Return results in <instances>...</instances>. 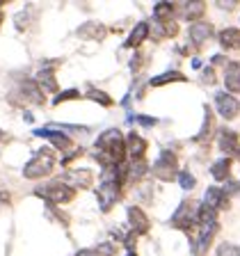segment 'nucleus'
I'll return each mask as SVG.
<instances>
[{
	"mask_svg": "<svg viewBox=\"0 0 240 256\" xmlns=\"http://www.w3.org/2000/svg\"><path fill=\"white\" fill-rule=\"evenodd\" d=\"M204 80H206L208 85H213V82H215V74H213V66H206V69H204Z\"/></svg>",
	"mask_w": 240,
	"mask_h": 256,
	"instance_id": "7c9ffc66",
	"label": "nucleus"
},
{
	"mask_svg": "<svg viewBox=\"0 0 240 256\" xmlns=\"http://www.w3.org/2000/svg\"><path fill=\"white\" fill-rule=\"evenodd\" d=\"M213 26L208 21H199V23H192L190 30H188V39H190V44H194V46H204V44L208 42V39L213 37Z\"/></svg>",
	"mask_w": 240,
	"mask_h": 256,
	"instance_id": "1a4fd4ad",
	"label": "nucleus"
},
{
	"mask_svg": "<svg viewBox=\"0 0 240 256\" xmlns=\"http://www.w3.org/2000/svg\"><path fill=\"white\" fill-rule=\"evenodd\" d=\"M34 135H37V138H48V140H50V144H53L55 149H60V151L74 149V142H71V140L66 138L64 133H55V130H48V128H37V130H34Z\"/></svg>",
	"mask_w": 240,
	"mask_h": 256,
	"instance_id": "4468645a",
	"label": "nucleus"
},
{
	"mask_svg": "<svg viewBox=\"0 0 240 256\" xmlns=\"http://www.w3.org/2000/svg\"><path fill=\"white\" fill-rule=\"evenodd\" d=\"M37 85L42 87V92H58V80L50 69H42L37 74Z\"/></svg>",
	"mask_w": 240,
	"mask_h": 256,
	"instance_id": "aec40b11",
	"label": "nucleus"
},
{
	"mask_svg": "<svg viewBox=\"0 0 240 256\" xmlns=\"http://www.w3.org/2000/svg\"><path fill=\"white\" fill-rule=\"evenodd\" d=\"M220 44L226 50H240V30L238 28H226L220 32Z\"/></svg>",
	"mask_w": 240,
	"mask_h": 256,
	"instance_id": "a211bd4d",
	"label": "nucleus"
},
{
	"mask_svg": "<svg viewBox=\"0 0 240 256\" xmlns=\"http://www.w3.org/2000/svg\"><path fill=\"white\" fill-rule=\"evenodd\" d=\"M215 108H218V112L222 114L224 119H236L240 112V101L236 98V96L226 94V92H218L215 94Z\"/></svg>",
	"mask_w": 240,
	"mask_h": 256,
	"instance_id": "0eeeda50",
	"label": "nucleus"
},
{
	"mask_svg": "<svg viewBox=\"0 0 240 256\" xmlns=\"http://www.w3.org/2000/svg\"><path fill=\"white\" fill-rule=\"evenodd\" d=\"M96 149V158L101 160L106 167H112V165H122L124 158H126V142H124L122 133H119L117 128H108L106 133L98 135L94 144Z\"/></svg>",
	"mask_w": 240,
	"mask_h": 256,
	"instance_id": "f257e3e1",
	"label": "nucleus"
},
{
	"mask_svg": "<svg viewBox=\"0 0 240 256\" xmlns=\"http://www.w3.org/2000/svg\"><path fill=\"white\" fill-rule=\"evenodd\" d=\"M69 98H80V92H78V90H66V92H60V94L55 96L53 106H60V103L69 101Z\"/></svg>",
	"mask_w": 240,
	"mask_h": 256,
	"instance_id": "bb28decb",
	"label": "nucleus"
},
{
	"mask_svg": "<svg viewBox=\"0 0 240 256\" xmlns=\"http://www.w3.org/2000/svg\"><path fill=\"white\" fill-rule=\"evenodd\" d=\"M197 210L199 208L192 206V202H181L178 208H176V213L172 215L170 224L181 231H190L192 226H197Z\"/></svg>",
	"mask_w": 240,
	"mask_h": 256,
	"instance_id": "423d86ee",
	"label": "nucleus"
},
{
	"mask_svg": "<svg viewBox=\"0 0 240 256\" xmlns=\"http://www.w3.org/2000/svg\"><path fill=\"white\" fill-rule=\"evenodd\" d=\"M2 204H10V194H7V192H0V206H2Z\"/></svg>",
	"mask_w": 240,
	"mask_h": 256,
	"instance_id": "2f4dec72",
	"label": "nucleus"
},
{
	"mask_svg": "<svg viewBox=\"0 0 240 256\" xmlns=\"http://www.w3.org/2000/svg\"><path fill=\"white\" fill-rule=\"evenodd\" d=\"M122 183H124V167L119 165H112L103 170L101 176V186H98V204H101V210L108 213L119 199V192H122Z\"/></svg>",
	"mask_w": 240,
	"mask_h": 256,
	"instance_id": "f03ea898",
	"label": "nucleus"
},
{
	"mask_svg": "<svg viewBox=\"0 0 240 256\" xmlns=\"http://www.w3.org/2000/svg\"><path fill=\"white\" fill-rule=\"evenodd\" d=\"M126 151L133 160H144V154H146V142L140 138L138 133H130L126 138Z\"/></svg>",
	"mask_w": 240,
	"mask_h": 256,
	"instance_id": "dca6fc26",
	"label": "nucleus"
},
{
	"mask_svg": "<svg viewBox=\"0 0 240 256\" xmlns=\"http://www.w3.org/2000/svg\"><path fill=\"white\" fill-rule=\"evenodd\" d=\"M183 80H186V76H183L181 71H165V74L151 78L149 85L151 87H160V85H167V82H183Z\"/></svg>",
	"mask_w": 240,
	"mask_h": 256,
	"instance_id": "5701e85b",
	"label": "nucleus"
},
{
	"mask_svg": "<svg viewBox=\"0 0 240 256\" xmlns=\"http://www.w3.org/2000/svg\"><path fill=\"white\" fill-rule=\"evenodd\" d=\"M218 256H240V247L231 245V242H224V245H220Z\"/></svg>",
	"mask_w": 240,
	"mask_h": 256,
	"instance_id": "cd10ccee",
	"label": "nucleus"
},
{
	"mask_svg": "<svg viewBox=\"0 0 240 256\" xmlns=\"http://www.w3.org/2000/svg\"><path fill=\"white\" fill-rule=\"evenodd\" d=\"M224 85L231 94H240V62H229L224 66Z\"/></svg>",
	"mask_w": 240,
	"mask_h": 256,
	"instance_id": "2eb2a0df",
	"label": "nucleus"
},
{
	"mask_svg": "<svg viewBox=\"0 0 240 256\" xmlns=\"http://www.w3.org/2000/svg\"><path fill=\"white\" fill-rule=\"evenodd\" d=\"M151 172H154V176L160 178V181H172L178 174V160H176V156L172 151H160Z\"/></svg>",
	"mask_w": 240,
	"mask_h": 256,
	"instance_id": "39448f33",
	"label": "nucleus"
},
{
	"mask_svg": "<svg viewBox=\"0 0 240 256\" xmlns=\"http://www.w3.org/2000/svg\"><path fill=\"white\" fill-rule=\"evenodd\" d=\"M210 174H213V178H218V181H226L231 174V158L229 156H226V158H220L218 162L210 167Z\"/></svg>",
	"mask_w": 240,
	"mask_h": 256,
	"instance_id": "4be33fe9",
	"label": "nucleus"
},
{
	"mask_svg": "<svg viewBox=\"0 0 240 256\" xmlns=\"http://www.w3.org/2000/svg\"><path fill=\"white\" fill-rule=\"evenodd\" d=\"M60 181H64L69 188H90L92 181H94V174H92L90 170H71L66 172V174L60 178Z\"/></svg>",
	"mask_w": 240,
	"mask_h": 256,
	"instance_id": "f8f14e48",
	"label": "nucleus"
},
{
	"mask_svg": "<svg viewBox=\"0 0 240 256\" xmlns=\"http://www.w3.org/2000/svg\"><path fill=\"white\" fill-rule=\"evenodd\" d=\"M218 144H220V149H222L224 154L240 156V138H238L236 130H231V128H222V130H220Z\"/></svg>",
	"mask_w": 240,
	"mask_h": 256,
	"instance_id": "9d476101",
	"label": "nucleus"
},
{
	"mask_svg": "<svg viewBox=\"0 0 240 256\" xmlns=\"http://www.w3.org/2000/svg\"><path fill=\"white\" fill-rule=\"evenodd\" d=\"M55 167V160H53V154L50 151H37V154L30 158L26 167H23V176L26 178H44L53 172Z\"/></svg>",
	"mask_w": 240,
	"mask_h": 256,
	"instance_id": "20e7f679",
	"label": "nucleus"
},
{
	"mask_svg": "<svg viewBox=\"0 0 240 256\" xmlns=\"http://www.w3.org/2000/svg\"><path fill=\"white\" fill-rule=\"evenodd\" d=\"M149 37V23H138V26L133 28V32H130V37H128L126 46L128 48H133V46H140V44L144 42V39Z\"/></svg>",
	"mask_w": 240,
	"mask_h": 256,
	"instance_id": "412c9836",
	"label": "nucleus"
},
{
	"mask_svg": "<svg viewBox=\"0 0 240 256\" xmlns=\"http://www.w3.org/2000/svg\"><path fill=\"white\" fill-rule=\"evenodd\" d=\"M128 222H130V229H133V234H138V236H142V234H146L149 231V218L144 215V210L142 208H138V206H130L128 208Z\"/></svg>",
	"mask_w": 240,
	"mask_h": 256,
	"instance_id": "ddd939ff",
	"label": "nucleus"
},
{
	"mask_svg": "<svg viewBox=\"0 0 240 256\" xmlns=\"http://www.w3.org/2000/svg\"><path fill=\"white\" fill-rule=\"evenodd\" d=\"M204 12H206V5H204V2H183V5L178 7V14H181L183 21L199 23V18L204 16Z\"/></svg>",
	"mask_w": 240,
	"mask_h": 256,
	"instance_id": "f3484780",
	"label": "nucleus"
},
{
	"mask_svg": "<svg viewBox=\"0 0 240 256\" xmlns=\"http://www.w3.org/2000/svg\"><path fill=\"white\" fill-rule=\"evenodd\" d=\"M204 124H202V130H199L197 135H194V142H206L208 138H210V133H213L215 128V122H213V112H210V108L204 106Z\"/></svg>",
	"mask_w": 240,
	"mask_h": 256,
	"instance_id": "6ab92c4d",
	"label": "nucleus"
},
{
	"mask_svg": "<svg viewBox=\"0 0 240 256\" xmlns=\"http://www.w3.org/2000/svg\"><path fill=\"white\" fill-rule=\"evenodd\" d=\"M34 194H37V197H44L50 204H69V202L76 199V190L69 188L64 181H53V183H48V186H44V188H37Z\"/></svg>",
	"mask_w": 240,
	"mask_h": 256,
	"instance_id": "7ed1b4c3",
	"label": "nucleus"
},
{
	"mask_svg": "<svg viewBox=\"0 0 240 256\" xmlns=\"http://www.w3.org/2000/svg\"><path fill=\"white\" fill-rule=\"evenodd\" d=\"M87 96H90V98H92V101H96V103H101V106L103 108H110L112 106V103H114V101H112V98H110V96H108L106 94V92H90V94H87Z\"/></svg>",
	"mask_w": 240,
	"mask_h": 256,
	"instance_id": "a878e982",
	"label": "nucleus"
},
{
	"mask_svg": "<svg viewBox=\"0 0 240 256\" xmlns=\"http://www.w3.org/2000/svg\"><path fill=\"white\" fill-rule=\"evenodd\" d=\"M0 21H2V14H0Z\"/></svg>",
	"mask_w": 240,
	"mask_h": 256,
	"instance_id": "473e14b6",
	"label": "nucleus"
},
{
	"mask_svg": "<svg viewBox=\"0 0 240 256\" xmlns=\"http://www.w3.org/2000/svg\"><path fill=\"white\" fill-rule=\"evenodd\" d=\"M204 204L206 206H210L213 210H224V208H229V194H226V190L224 188H208L206 194H204Z\"/></svg>",
	"mask_w": 240,
	"mask_h": 256,
	"instance_id": "9b49d317",
	"label": "nucleus"
},
{
	"mask_svg": "<svg viewBox=\"0 0 240 256\" xmlns=\"http://www.w3.org/2000/svg\"><path fill=\"white\" fill-rule=\"evenodd\" d=\"M172 14H174V5H172V2H158V5L154 7V16L158 23L172 21Z\"/></svg>",
	"mask_w": 240,
	"mask_h": 256,
	"instance_id": "b1692460",
	"label": "nucleus"
},
{
	"mask_svg": "<svg viewBox=\"0 0 240 256\" xmlns=\"http://www.w3.org/2000/svg\"><path fill=\"white\" fill-rule=\"evenodd\" d=\"M80 37H85V39H101L103 34H106V28H101L98 23H85V26L80 28Z\"/></svg>",
	"mask_w": 240,
	"mask_h": 256,
	"instance_id": "393cba45",
	"label": "nucleus"
},
{
	"mask_svg": "<svg viewBox=\"0 0 240 256\" xmlns=\"http://www.w3.org/2000/svg\"><path fill=\"white\" fill-rule=\"evenodd\" d=\"M178 183H181L183 190H192L197 181H194V176H192L190 172H181V174H178Z\"/></svg>",
	"mask_w": 240,
	"mask_h": 256,
	"instance_id": "c85d7f7f",
	"label": "nucleus"
},
{
	"mask_svg": "<svg viewBox=\"0 0 240 256\" xmlns=\"http://www.w3.org/2000/svg\"><path fill=\"white\" fill-rule=\"evenodd\" d=\"M135 122L142 124V126H156V124H158V119H156V117H144V114H140V117H135Z\"/></svg>",
	"mask_w": 240,
	"mask_h": 256,
	"instance_id": "c756f323",
	"label": "nucleus"
},
{
	"mask_svg": "<svg viewBox=\"0 0 240 256\" xmlns=\"http://www.w3.org/2000/svg\"><path fill=\"white\" fill-rule=\"evenodd\" d=\"M16 94H18L21 101L34 103V106H42L46 101V96H44L42 87L37 85V80H23L21 85H18V90H16Z\"/></svg>",
	"mask_w": 240,
	"mask_h": 256,
	"instance_id": "6e6552de",
	"label": "nucleus"
}]
</instances>
